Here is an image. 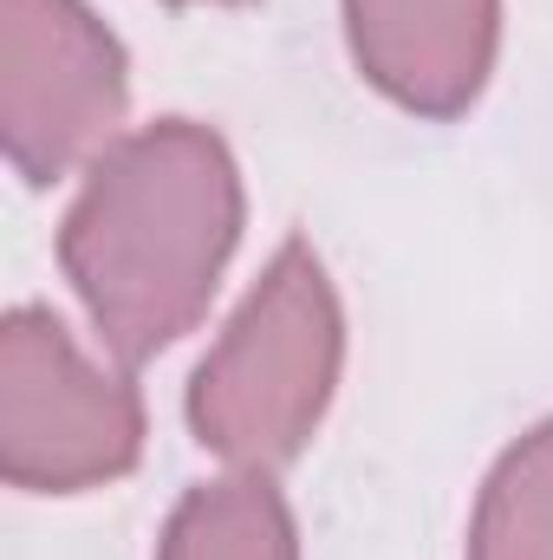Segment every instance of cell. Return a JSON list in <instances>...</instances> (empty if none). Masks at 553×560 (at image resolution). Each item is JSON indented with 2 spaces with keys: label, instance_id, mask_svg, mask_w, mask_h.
I'll list each match as a JSON object with an SVG mask.
<instances>
[{
  "label": "cell",
  "instance_id": "obj_1",
  "mask_svg": "<svg viewBox=\"0 0 553 560\" xmlns=\"http://www.w3.org/2000/svg\"><path fill=\"white\" fill-rule=\"evenodd\" d=\"M242 222V163L196 118L138 125L79 176L59 222V268L118 365L176 346L209 313Z\"/></svg>",
  "mask_w": 553,
  "mask_h": 560
},
{
  "label": "cell",
  "instance_id": "obj_2",
  "mask_svg": "<svg viewBox=\"0 0 553 560\" xmlns=\"http://www.w3.org/2000/svg\"><path fill=\"white\" fill-rule=\"evenodd\" d=\"M345 365V306L306 235H286L222 339L189 378V430L228 469L293 463L332 411Z\"/></svg>",
  "mask_w": 553,
  "mask_h": 560
},
{
  "label": "cell",
  "instance_id": "obj_3",
  "mask_svg": "<svg viewBox=\"0 0 553 560\" xmlns=\"http://www.w3.org/2000/svg\"><path fill=\"white\" fill-rule=\"evenodd\" d=\"M143 456L138 385L92 359L46 306L0 326V476L26 495H79L118 482Z\"/></svg>",
  "mask_w": 553,
  "mask_h": 560
},
{
  "label": "cell",
  "instance_id": "obj_4",
  "mask_svg": "<svg viewBox=\"0 0 553 560\" xmlns=\"http://www.w3.org/2000/svg\"><path fill=\"white\" fill-rule=\"evenodd\" d=\"M125 118L131 59L85 0H0V143L26 183L85 176Z\"/></svg>",
  "mask_w": 553,
  "mask_h": 560
},
{
  "label": "cell",
  "instance_id": "obj_5",
  "mask_svg": "<svg viewBox=\"0 0 553 560\" xmlns=\"http://www.w3.org/2000/svg\"><path fill=\"white\" fill-rule=\"evenodd\" d=\"M345 46L391 105L462 118L502 52V0H345Z\"/></svg>",
  "mask_w": 553,
  "mask_h": 560
},
{
  "label": "cell",
  "instance_id": "obj_6",
  "mask_svg": "<svg viewBox=\"0 0 553 560\" xmlns=\"http://www.w3.org/2000/svg\"><path fill=\"white\" fill-rule=\"evenodd\" d=\"M156 560H299V528L268 469H228L169 509Z\"/></svg>",
  "mask_w": 553,
  "mask_h": 560
},
{
  "label": "cell",
  "instance_id": "obj_7",
  "mask_svg": "<svg viewBox=\"0 0 553 560\" xmlns=\"http://www.w3.org/2000/svg\"><path fill=\"white\" fill-rule=\"evenodd\" d=\"M469 560H553V418L489 469L469 515Z\"/></svg>",
  "mask_w": 553,
  "mask_h": 560
},
{
  "label": "cell",
  "instance_id": "obj_8",
  "mask_svg": "<svg viewBox=\"0 0 553 560\" xmlns=\"http://www.w3.org/2000/svg\"><path fill=\"white\" fill-rule=\"evenodd\" d=\"M176 7H242V0H176Z\"/></svg>",
  "mask_w": 553,
  "mask_h": 560
}]
</instances>
